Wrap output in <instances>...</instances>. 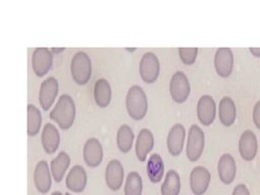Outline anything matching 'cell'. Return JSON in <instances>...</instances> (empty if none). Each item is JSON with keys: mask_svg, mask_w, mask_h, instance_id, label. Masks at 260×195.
I'll list each match as a JSON object with an SVG mask.
<instances>
[{"mask_svg": "<svg viewBox=\"0 0 260 195\" xmlns=\"http://www.w3.org/2000/svg\"><path fill=\"white\" fill-rule=\"evenodd\" d=\"M147 108V98L142 87L139 85H132L126 94V109L128 115L132 119L139 121L145 117Z\"/></svg>", "mask_w": 260, "mask_h": 195, "instance_id": "obj_2", "label": "cell"}, {"mask_svg": "<svg viewBox=\"0 0 260 195\" xmlns=\"http://www.w3.org/2000/svg\"><path fill=\"white\" fill-rule=\"evenodd\" d=\"M82 155L84 162L88 167L95 168L100 166L103 160V146L101 142L94 137L87 139L83 145Z\"/></svg>", "mask_w": 260, "mask_h": 195, "instance_id": "obj_14", "label": "cell"}, {"mask_svg": "<svg viewBox=\"0 0 260 195\" xmlns=\"http://www.w3.org/2000/svg\"><path fill=\"white\" fill-rule=\"evenodd\" d=\"M258 150V140L255 133L245 130L239 139V152L243 159L251 161L255 158Z\"/></svg>", "mask_w": 260, "mask_h": 195, "instance_id": "obj_12", "label": "cell"}, {"mask_svg": "<svg viewBox=\"0 0 260 195\" xmlns=\"http://www.w3.org/2000/svg\"><path fill=\"white\" fill-rule=\"evenodd\" d=\"M93 98L98 107L107 108L112 100V88L109 81L105 78H100L93 86Z\"/></svg>", "mask_w": 260, "mask_h": 195, "instance_id": "obj_21", "label": "cell"}, {"mask_svg": "<svg viewBox=\"0 0 260 195\" xmlns=\"http://www.w3.org/2000/svg\"><path fill=\"white\" fill-rule=\"evenodd\" d=\"M87 183V175L85 170L79 166H73L66 176L65 184L67 189L72 192L80 193L84 190Z\"/></svg>", "mask_w": 260, "mask_h": 195, "instance_id": "obj_16", "label": "cell"}, {"mask_svg": "<svg viewBox=\"0 0 260 195\" xmlns=\"http://www.w3.org/2000/svg\"><path fill=\"white\" fill-rule=\"evenodd\" d=\"M70 71L73 80L77 84H86L91 76V61L89 56L83 51L75 53L71 59Z\"/></svg>", "mask_w": 260, "mask_h": 195, "instance_id": "obj_3", "label": "cell"}, {"mask_svg": "<svg viewBox=\"0 0 260 195\" xmlns=\"http://www.w3.org/2000/svg\"><path fill=\"white\" fill-rule=\"evenodd\" d=\"M76 108L69 94H62L50 113V119L55 121L62 130H68L75 120Z\"/></svg>", "mask_w": 260, "mask_h": 195, "instance_id": "obj_1", "label": "cell"}, {"mask_svg": "<svg viewBox=\"0 0 260 195\" xmlns=\"http://www.w3.org/2000/svg\"><path fill=\"white\" fill-rule=\"evenodd\" d=\"M42 145L48 154L54 153L59 147L60 134L52 123H47L42 130Z\"/></svg>", "mask_w": 260, "mask_h": 195, "instance_id": "obj_20", "label": "cell"}, {"mask_svg": "<svg viewBox=\"0 0 260 195\" xmlns=\"http://www.w3.org/2000/svg\"><path fill=\"white\" fill-rule=\"evenodd\" d=\"M134 133L130 126L124 124L119 127L117 131V146L123 153L128 152L133 144Z\"/></svg>", "mask_w": 260, "mask_h": 195, "instance_id": "obj_26", "label": "cell"}, {"mask_svg": "<svg viewBox=\"0 0 260 195\" xmlns=\"http://www.w3.org/2000/svg\"><path fill=\"white\" fill-rule=\"evenodd\" d=\"M232 195H250V191L245 184H238L234 188Z\"/></svg>", "mask_w": 260, "mask_h": 195, "instance_id": "obj_31", "label": "cell"}, {"mask_svg": "<svg viewBox=\"0 0 260 195\" xmlns=\"http://www.w3.org/2000/svg\"><path fill=\"white\" fill-rule=\"evenodd\" d=\"M146 172L151 183H159L165 172L164 160L158 153H153L149 156L146 164Z\"/></svg>", "mask_w": 260, "mask_h": 195, "instance_id": "obj_23", "label": "cell"}, {"mask_svg": "<svg viewBox=\"0 0 260 195\" xmlns=\"http://www.w3.org/2000/svg\"><path fill=\"white\" fill-rule=\"evenodd\" d=\"M234 54L230 48H219L214 55V68L220 77H229L233 72Z\"/></svg>", "mask_w": 260, "mask_h": 195, "instance_id": "obj_10", "label": "cell"}, {"mask_svg": "<svg viewBox=\"0 0 260 195\" xmlns=\"http://www.w3.org/2000/svg\"><path fill=\"white\" fill-rule=\"evenodd\" d=\"M210 183V173L202 166L193 168L190 173V188L194 195H203Z\"/></svg>", "mask_w": 260, "mask_h": 195, "instance_id": "obj_9", "label": "cell"}, {"mask_svg": "<svg viewBox=\"0 0 260 195\" xmlns=\"http://www.w3.org/2000/svg\"><path fill=\"white\" fill-rule=\"evenodd\" d=\"M237 167L235 158L230 153H223L217 164V173L223 184H231L236 177Z\"/></svg>", "mask_w": 260, "mask_h": 195, "instance_id": "obj_19", "label": "cell"}, {"mask_svg": "<svg viewBox=\"0 0 260 195\" xmlns=\"http://www.w3.org/2000/svg\"><path fill=\"white\" fill-rule=\"evenodd\" d=\"M70 165V157L67 152L65 151H60L57 156L52 159L51 161V173L53 176V179L59 183L62 181L65 172L67 171L68 167Z\"/></svg>", "mask_w": 260, "mask_h": 195, "instance_id": "obj_24", "label": "cell"}, {"mask_svg": "<svg viewBox=\"0 0 260 195\" xmlns=\"http://www.w3.org/2000/svg\"><path fill=\"white\" fill-rule=\"evenodd\" d=\"M59 91V83L53 76L45 79L40 86L39 102L44 111H48L56 100Z\"/></svg>", "mask_w": 260, "mask_h": 195, "instance_id": "obj_7", "label": "cell"}, {"mask_svg": "<svg viewBox=\"0 0 260 195\" xmlns=\"http://www.w3.org/2000/svg\"><path fill=\"white\" fill-rule=\"evenodd\" d=\"M186 130L180 123L175 124L168 133L167 146L171 155L178 156L181 154L185 142Z\"/></svg>", "mask_w": 260, "mask_h": 195, "instance_id": "obj_13", "label": "cell"}, {"mask_svg": "<svg viewBox=\"0 0 260 195\" xmlns=\"http://www.w3.org/2000/svg\"><path fill=\"white\" fill-rule=\"evenodd\" d=\"M170 94L174 102L183 104L187 101L190 94V83L182 71H177L173 74L170 81Z\"/></svg>", "mask_w": 260, "mask_h": 195, "instance_id": "obj_6", "label": "cell"}, {"mask_svg": "<svg viewBox=\"0 0 260 195\" xmlns=\"http://www.w3.org/2000/svg\"><path fill=\"white\" fill-rule=\"evenodd\" d=\"M65 195H71V194H70V193H68V192H67V193H65Z\"/></svg>", "mask_w": 260, "mask_h": 195, "instance_id": "obj_34", "label": "cell"}, {"mask_svg": "<svg viewBox=\"0 0 260 195\" xmlns=\"http://www.w3.org/2000/svg\"><path fill=\"white\" fill-rule=\"evenodd\" d=\"M153 144L154 138L152 132L147 128L141 129L135 143V154L140 161H144L146 159V155L153 148Z\"/></svg>", "mask_w": 260, "mask_h": 195, "instance_id": "obj_18", "label": "cell"}, {"mask_svg": "<svg viewBox=\"0 0 260 195\" xmlns=\"http://www.w3.org/2000/svg\"><path fill=\"white\" fill-rule=\"evenodd\" d=\"M51 195H63L60 191H55V192H53Z\"/></svg>", "mask_w": 260, "mask_h": 195, "instance_id": "obj_33", "label": "cell"}, {"mask_svg": "<svg viewBox=\"0 0 260 195\" xmlns=\"http://www.w3.org/2000/svg\"><path fill=\"white\" fill-rule=\"evenodd\" d=\"M51 170H49V165L46 160H40L34 172V182L37 190L46 194L51 189Z\"/></svg>", "mask_w": 260, "mask_h": 195, "instance_id": "obj_17", "label": "cell"}, {"mask_svg": "<svg viewBox=\"0 0 260 195\" xmlns=\"http://www.w3.org/2000/svg\"><path fill=\"white\" fill-rule=\"evenodd\" d=\"M181 191V180L175 170H170L160 187L161 195H179Z\"/></svg>", "mask_w": 260, "mask_h": 195, "instance_id": "obj_25", "label": "cell"}, {"mask_svg": "<svg viewBox=\"0 0 260 195\" xmlns=\"http://www.w3.org/2000/svg\"><path fill=\"white\" fill-rule=\"evenodd\" d=\"M216 114V105L213 98L203 94L197 103V117L201 124L209 126L213 123Z\"/></svg>", "mask_w": 260, "mask_h": 195, "instance_id": "obj_11", "label": "cell"}, {"mask_svg": "<svg viewBox=\"0 0 260 195\" xmlns=\"http://www.w3.org/2000/svg\"><path fill=\"white\" fill-rule=\"evenodd\" d=\"M42 125V114L40 110L31 104L27 105V134L28 136H36Z\"/></svg>", "mask_w": 260, "mask_h": 195, "instance_id": "obj_27", "label": "cell"}, {"mask_svg": "<svg viewBox=\"0 0 260 195\" xmlns=\"http://www.w3.org/2000/svg\"><path fill=\"white\" fill-rule=\"evenodd\" d=\"M125 195H141L142 194V179L136 172H131L126 178L124 187Z\"/></svg>", "mask_w": 260, "mask_h": 195, "instance_id": "obj_28", "label": "cell"}, {"mask_svg": "<svg viewBox=\"0 0 260 195\" xmlns=\"http://www.w3.org/2000/svg\"><path fill=\"white\" fill-rule=\"evenodd\" d=\"M204 132L197 125H192L188 132L186 155L190 161H196L200 158L204 149Z\"/></svg>", "mask_w": 260, "mask_h": 195, "instance_id": "obj_4", "label": "cell"}, {"mask_svg": "<svg viewBox=\"0 0 260 195\" xmlns=\"http://www.w3.org/2000/svg\"><path fill=\"white\" fill-rule=\"evenodd\" d=\"M159 61L152 52H146L142 55L139 62V74L145 83H153L159 74Z\"/></svg>", "mask_w": 260, "mask_h": 195, "instance_id": "obj_5", "label": "cell"}, {"mask_svg": "<svg viewBox=\"0 0 260 195\" xmlns=\"http://www.w3.org/2000/svg\"><path fill=\"white\" fill-rule=\"evenodd\" d=\"M198 54V48H179V56L185 65H192Z\"/></svg>", "mask_w": 260, "mask_h": 195, "instance_id": "obj_29", "label": "cell"}, {"mask_svg": "<svg viewBox=\"0 0 260 195\" xmlns=\"http://www.w3.org/2000/svg\"><path fill=\"white\" fill-rule=\"evenodd\" d=\"M105 180L107 186L113 191H117L122 187V183L124 180V169L120 160H110V162L106 167Z\"/></svg>", "mask_w": 260, "mask_h": 195, "instance_id": "obj_15", "label": "cell"}, {"mask_svg": "<svg viewBox=\"0 0 260 195\" xmlns=\"http://www.w3.org/2000/svg\"><path fill=\"white\" fill-rule=\"evenodd\" d=\"M53 65V55L48 48H37L31 55V68L37 76H44Z\"/></svg>", "mask_w": 260, "mask_h": 195, "instance_id": "obj_8", "label": "cell"}, {"mask_svg": "<svg viewBox=\"0 0 260 195\" xmlns=\"http://www.w3.org/2000/svg\"><path fill=\"white\" fill-rule=\"evenodd\" d=\"M253 122L256 128L260 130V100L254 105L253 108Z\"/></svg>", "mask_w": 260, "mask_h": 195, "instance_id": "obj_30", "label": "cell"}, {"mask_svg": "<svg viewBox=\"0 0 260 195\" xmlns=\"http://www.w3.org/2000/svg\"><path fill=\"white\" fill-rule=\"evenodd\" d=\"M249 51L254 57H260V48H249Z\"/></svg>", "mask_w": 260, "mask_h": 195, "instance_id": "obj_32", "label": "cell"}, {"mask_svg": "<svg viewBox=\"0 0 260 195\" xmlns=\"http://www.w3.org/2000/svg\"><path fill=\"white\" fill-rule=\"evenodd\" d=\"M237 109L235 102L230 96H223L218 105V117L223 126H232L236 120Z\"/></svg>", "mask_w": 260, "mask_h": 195, "instance_id": "obj_22", "label": "cell"}]
</instances>
